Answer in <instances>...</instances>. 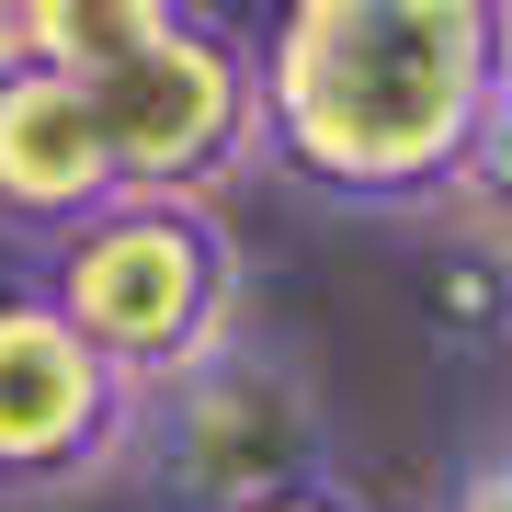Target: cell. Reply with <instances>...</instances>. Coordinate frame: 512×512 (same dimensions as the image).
Returning a JSON list of instances; mask_svg holds the SVG:
<instances>
[{"label": "cell", "mask_w": 512, "mask_h": 512, "mask_svg": "<svg viewBox=\"0 0 512 512\" xmlns=\"http://www.w3.org/2000/svg\"><path fill=\"white\" fill-rule=\"evenodd\" d=\"M467 217H490L501 239H512V92H501V114H490V137H478V160H467Z\"/></svg>", "instance_id": "30bf717a"}, {"label": "cell", "mask_w": 512, "mask_h": 512, "mask_svg": "<svg viewBox=\"0 0 512 512\" xmlns=\"http://www.w3.org/2000/svg\"><path fill=\"white\" fill-rule=\"evenodd\" d=\"M92 92H103L126 194H217L239 171H262V57L217 12L171 23L160 46H137Z\"/></svg>", "instance_id": "5b68a950"}, {"label": "cell", "mask_w": 512, "mask_h": 512, "mask_svg": "<svg viewBox=\"0 0 512 512\" xmlns=\"http://www.w3.org/2000/svg\"><path fill=\"white\" fill-rule=\"evenodd\" d=\"M262 512H365V501H353L342 478H330V490H296V501H262Z\"/></svg>", "instance_id": "8fae6325"}, {"label": "cell", "mask_w": 512, "mask_h": 512, "mask_svg": "<svg viewBox=\"0 0 512 512\" xmlns=\"http://www.w3.org/2000/svg\"><path fill=\"white\" fill-rule=\"evenodd\" d=\"M444 512H512V399H501V421L467 444V467L444 478Z\"/></svg>", "instance_id": "9c48e42d"}, {"label": "cell", "mask_w": 512, "mask_h": 512, "mask_svg": "<svg viewBox=\"0 0 512 512\" xmlns=\"http://www.w3.org/2000/svg\"><path fill=\"white\" fill-rule=\"evenodd\" d=\"M205 0H0V57H35V69L103 80L137 46H160L171 23H194Z\"/></svg>", "instance_id": "ba28073f"}, {"label": "cell", "mask_w": 512, "mask_h": 512, "mask_svg": "<svg viewBox=\"0 0 512 512\" xmlns=\"http://www.w3.org/2000/svg\"><path fill=\"white\" fill-rule=\"evenodd\" d=\"M501 69H512V0H501Z\"/></svg>", "instance_id": "7c38bea8"}, {"label": "cell", "mask_w": 512, "mask_h": 512, "mask_svg": "<svg viewBox=\"0 0 512 512\" xmlns=\"http://www.w3.org/2000/svg\"><path fill=\"white\" fill-rule=\"evenodd\" d=\"M114 194H126V171H114L103 92L69 69H35V57H0V228L35 251Z\"/></svg>", "instance_id": "8992f818"}, {"label": "cell", "mask_w": 512, "mask_h": 512, "mask_svg": "<svg viewBox=\"0 0 512 512\" xmlns=\"http://www.w3.org/2000/svg\"><path fill=\"white\" fill-rule=\"evenodd\" d=\"M148 387L35 274L0 285V501H80L137 456Z\"/></svg>", "instance_id": "277c9868"}, {"label": "cell", "mask_w": 512, "mask_h": 512, "mask_svg": "<svg viewBox=\"0 0 512 512\" xmlns=\"http://www.w3.org/2000/svg\"><path fill=\"white\" fill-rule=\"evenodd\" d=\"M421 330H433L444 365H490V353H512V239L490 217H467V205H444L433 239H421Z\"/></svg>", "instance_id": "52a82bcc"}, {"label": "cell", "mask_w": 512, "mask_h": 512, "mask_svg": "<svg viewBox=\"0 0 512 512\" xmlns=\"http://www.w3.org/2000/svg\"><path fill=\"white\" fill-rule=\"evenodd\" d=\"M23 274L92 330L137 387H171V376H194L205 353L239 342V285H251V262H239V228L217 217V194H114L80 228L35 239Z\"/></svg>", "instance_id": "7a4b0ae2"}, {"label": "cell", "mask_w": 512, "mask_h": 512, "mask_svg": "<svg viewBox=\"0 0 512 512\" xmlns=\"http://www.w3.org/2000/svg\"><path fill=\"white\" fill-rule=\"evenodd\" d=\"M262 171L342 217H444L512 92L501 0H262Z\"/></svg>", "instance_id": "6da1fadb"}, {"label": "cell", "mask_w": 512, "mask_h": 512, "mask_svg": "<svg viewBox=\"0 0 512 512\" xmlns=\"http://www.w3.org/2000/svg\"><path fill=\"white\" fill-rule=\"evenodd\" d=\"M126 478L148 490V512H262V501L330 490L342 444H330V399H319L308 353L274 342V330H239L194 376L148 387Z\"/></svg>", "instance_id": "3957f363"}]
</instances>
